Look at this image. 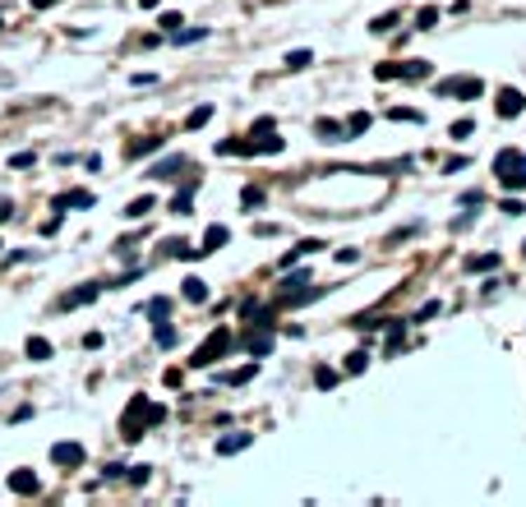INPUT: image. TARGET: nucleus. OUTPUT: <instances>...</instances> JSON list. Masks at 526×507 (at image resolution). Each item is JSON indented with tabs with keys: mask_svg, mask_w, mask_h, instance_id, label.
<instances>
[{
	"mask_svg": "<svg viewBox=\"0 0 526 507\" xmlns=\"http://www.w3.org/2000/svg\"><path fill=\"white\" fill-rule=\"evenodd\" d=\"M166 419V406H157V401H143V397H134L130 401V410H125V419H121V433L125 438H139L143 433V424H162Z\"/></svg>",
	"mask_w": 526,
	"mask_h": 507,
	"instance_id": "f257e3e1",
	"label": "nucleus"
},
{
	"mask_svg": "<svg viewBox=\"0 0 526 507\" xmlns=\"http://www.w3.org/2000/svg\"><path fill=\"white\" fill-rule=\"evenodd\" d=\"M494 176L504 189H526V153L517 148H504V153L494 157Z\"/></svg>",
	"mask_w": 526,
	"mask_h": 507,
	"instance_id": "f03ea898",
	"label": "nucleus"
},
{
	"mask_svg": "<svg viewBox=\"0 0 526 507\" xmlns=\"http://www.w3.org/2000/svg\"><path fill=\"white\" fill-rule=\"evenodd\" d=\"M318 296H323V286L309 282V268H305V272H291L282 286H277V305H282V309L286 305H305V300H318Z\"/></svg>",
	"mask_w": 526,
	"mask_h": 507,
	"instance_id": "7ed1b4c3",
	"label": "nucleus"
},
{
	"mask_svg": "<svg viewBox=\"0 0 526 507\" xmlns=\"http://www.w3.org/2000/svg\"><path fill=\"white\" fill-rule=\"evenodd\" d=\"M429 74H434L429 60H388V65H374L379 83H384V78H411V83H416V78H429Z\"/></svg>",
	"mask_w": 526,
	"mask_h": 507,
	"instance_id": "20e7f679",
	"label": "nucleus"
},
{
	"mask_svg": "<svg viewBox=\"0 0 526 507\" xmlns=\"http://www.w3.org/2000/svg\"><path fill=\"white\" fill-rule=\"evenodd\" d=\"M231 342H236V337H231V328H213V332H208V342L194 351V360H189V364H194V369H208L213 360H222V355L231 351Z\"/></svg>",
	"mask_w": 526,
	"mask_h": 507,
	"instance_id": "39448f33",
	"label": "nucleus"
},
{
	"mask_svg": "<svg viewBox=\"0 0 526 507\" xmlns=\"http://www.w3.org/2000/svg\"><path fill=\"white\" fill-rule=\"evenodd\" d=\"M438 92H443V97H480L485 83H480V78H443Z\"/></svg>",
	"mask_w": 526,
	"mask_h": 507,
	"instance_id": "423d86ee",
	"label": "nucleus"
},
{
	"mask_svg": "<svg viewBox=\"0 0 526 507\" xmlns=\"http://www.w3.org/2000/svg\"><path fill=\"white\" fill-rule=\"evenodd\" d=\"M494 111L504 116V120H513V116H522L526 111V97L517 88H499V97H494Z\"/></svg>",
	"mask_w": 526,
	"mask_h": 507,
	"instance_id": "0eeeda50",
	"label": "nucleus"
},
{
	"mask_svg": "<svg viewBox=\"0 0 526 507\" xmlns=\"http://www.w3.org/2000/svg\"><path fill=\"white\" fill-rule=\"evenodd\" d=\"M273 337H277V332H273V323H259V328H254L250 337H245V351H250L254 360H259V355H268V351H273Z\"/></svg>",
	"mask_w": 526,
	"mask_h": 507,
	"instance_id": "6e6552de",
	"label": "nucleus"
},
{
	"mask_svg": "<svg viewBox=\"0 0 526 507\" xmlns=\"http://www.w3.org/2000/svg\"><path fill=\"white\" fill-rule=\"evenodd\" d=\"M51 461L55 466H83V447H79V443H55Z\"/></svg>",
	"mask_w": 526,
	"mask_h": 507,
	"instance_id": "1a4fd4ad",
	"label": "nucleus"
},
{
	"mask_svg": "<svg viewBox=\"0 0 526 507\" xmlns=\"http://www.w3.org/2000/svg\"><path fill=\"white\" fill-rule=\"evenodd\" d=\"M97 296H102V286H97V282H88V286L69 291V296L60 300V305H65V309H83V305H93V300H97Z\"/></svg>",
	"mask_w": 526,
	"mask_h": 507,
	"instance_id": "9d476101",
	"label": "nucleus"
},
{
	"mask_svg": "<svg viewBox=\"0 0 526 507\" xmlns=\"http://www.w3.org/2000/svg\"><path fill=\"white\" fill-rule=\"evenodd\" d=\"M185 157H180V153H175V157H162V162H157L153 166V171H148V176H153V180H175V171H185Z\"/></svg>",
	"mask_w": 526,
	"mask_h": 507,
	"instance_id": "9b49d317",
	"label": "nucleus"
},
{
	"mask_svg": "<svg viewBox=\"0 0 526 507\" xmlns=\"http://www.w3.org/2000/svg\"><path fill=\"white\" fill-rule=\"evenodd\" d=\"M254 443V433H227V438H217V457H236V452H245Z\"/></svg>",
	"mask_w": 526,
	"mask_h": 507,
	"instance_id": "f8f14e48",
	"label": "nucleus"
},
{
	"mask_svg": "<svg viewBox=\"0 0 526 507\" xmlns=\"http://www.w3.org/2000/svg\"><path fill=\"white\" fill-rule=\"evenodd\" d=\"M314 249H323V240H300L296 249H286V254H282V263H277V268H291V263H300V258H309Z\"/></svg>",
	"mask_w": 526,
	"mask_h": 507,
	"instance_id": "ddd939ff",
	"label": "nucleus"
},
{
	"mask_svg": "<svg viewBox=\"0 0 526 507\" xmlns=\"http://www.w3.org/2000/svg\"><path fill=\"white\" fill-rule=\"evenodd\" d=\"M10 489H14V494H37V489H42V480H37L33 471H14V475H10Z\"/></svg>",
	"mask_w": 526,
	"mask_h": 507,
	"instance_id": "4468645a",
	"label": "nucleus"
},
{
	"mask_svg": "<svg viewBox=\"0 0 526 507\" xmlns=\"http://www.w3.org/2000/svg\"><path fill=\"white\" fill-rule=\"evenodd\" d=\"M231 240V231L227 226H208V235H203V244H198V254H217L222 244Z\"/></svg>",
	"mask_w": 526,
	"mask_h": 507,
	"instance_id": "2eb2a0df",
	"label": "nucleus"
},
{
	"mask_svg": "<svg viewBox=\"0 0 526 507\" xmlns=\"http://www.w3.org/2000/svg\"><path fill=\"white\" fill-rule=\"evenodd\" d=\"M180 286H185V300H189V305H203V300H208V282H203V277H185Z\"/></svg>",
	"mask_w": 526,
	"mask_h": 507,
	"instance_id": "dca6fc26",
	"label": "nucleus"
},
{
	"mask_svg": "<svg viewBox=\"0 0 526 507\" xmlns=\"http://www.w3.org/2000/svg\"><path fill=\"white\" fill-rule=\"evenodd\" d=\"M93 194H88V189H74V194H60V199H55V208H93Z\"/></svg>",
	"mask_w": 526,
	"mask_h": 507,
	"instance_id": "f3484780",
	"label": "nucleus"
},
{
	"mask_svg": "<svg viewBox=\"0 0 526 507\" xmlns=\"http://www.w3.org/2000/svg\"><path fill=\"white\" fill-rule=\"evenodd\" d=\"M314 130L323 134V144H342V139H346V125H337V120H318Z\"/></svg>",
	"mask_w": 526,
	"mask_h": 507,
	"instance_id": "a211bd4d",
	"label": "nucleus"
},
{
	"mask_svg": "<svg viewBox=\"0 0 526 507\" xmlns=\"http://www.w3.org/2000/svg\"><path fill=\"white\" fill-rule=\"evenodd\" d=\"M485 268H499V254H476V258H466V272H485Z\"/></svg>",
	"mask_w": 526,
	"mask_h": 507,
	"instance_id": "6ab92c4d",
	"label": "nucleus"
},
{
	"mask_svg": "<svg viewBox=\"0 0 526 507\" xmlns=\"http://www.w3.org/2000/svg\"><path fill=\"white\" fill-rule=\"evenodd\" d=\"M365 364H370V355H365V351H351L346 360H342V369H346V374H365Z\"/></svg>",
	"mask_w": 526,
	"mask_h": 507,
	"instance_id": "aec40b11",
	"label": "nucleus"
},
{
	"mask_svg": "<svg viewBox=\"0 0 526 507\" xmlns=\"http://www.w3.org/2000/svg\"><path fill=\"white\" fill-rule=\"evenodd\" d=\"M314 383L323 387V392H328V387H337V369H328V364H318V369H314Z\"/></svg>",
	"mask_w": 526,
	"mask_h": 507,
	"instance_id": "412c9836",
	"label": "nucleus"
},
{
	"mask_svg": "<svg viewBox=\"0 0 526 507\" xmlns=\"http://www.w3.org/2000/svg\"><path fill=\"white\" fill-rule=\"evenodd\" d=\"M166 314H171V300H162V296H157V300H148V319H153V323H162Z\"/></svg>",
	"mask_w": 526,
	"mask_h": 507,
	"instance_id": "4be33fe9",
	"label": "nucleus"
},
{
	"mask_svg": "<svg viewBox=\"0 0 526 507\" xmlns=\"http://www.w3.org/2000/svg\"><path fill=\"white\" fill-rule=\"evenodd\" d=\"M314 65V51H291L286 55V69H309Z\"/></svg>",
	"mask_w": 526,
	"mask_h": 507,
	"instance_id": "5701e85b",
	"label": "nucleus"
},
{
	"mask_svg": "<svg viewBox=\"0 0 526 507\" xmlns=\"http://www.w3.org/2000/svg\"><path fill=\"white\" fill-rule=\"evenodd\" d=\"M157 148H162V139H139V144H130L125 153H130V157H143V153H157Z\"/></svg>",
	"mask_w": 526,
	"mask_h": 507,
	"instance_id": "b1692460",
	"label": "nucleus"
},
{
	"mask_svg": "<svg viewBox=\"0 0 526 507\" xmlns=\"http://www.w3.org/2000/svg\"><path fill=\"white\" fill-rule=\"evenodd\" d=\"M143 212H153V199H148V194H143V199H134L130 208H125V217H130V221H139Z\"/></svg>",
	"mask_w": 526,
	"mask_h": 507,
	"instance_id": "393cba45",
	"label": "nucleus"
},
{
	"mask_svg": "<svg viewBox=\"0 0 526 507\" xmlns=\"http://www.w3.org/2000/svg\"><path fill=\"white\" fill-rule=\"evenodd\" d=\"M28 355H33V360H46V355H51V342H46V337H28Z\"/></svg>",
	"mask_w": 526,
	"mask_h": 507,
	"instance_id": "a878e982",
	"label": "nucleus"
},
{
	"mask_svg": "<svg viewBox=\"0 0 526 507\" xmlns=\"http://www.w3.org/2000/svg\"><path fill=\"white\" fill-rule=\"evenodd\" d=\"M365 130H370V116H365V111H356V116L346 120V134L356 139V134H365Z\"/></svg>",
	"mask_w": 526,
	"mask_h": 507,
	"instance_id": "bb28decb",
	"label": "nucleus"
},
{
	"mask_svg": "<svg viewBox=\"0 0 526 507\" xmlns=\"http://www.w3.org/2000/svg\"><path fill=\"white\" fill-rule=\"evenodd\" d=\"M189 199H194V185H185V189L171 199V212H189Z\"/></svg>",
	"mask_w": 526,
	"mask_h": 507,
	"instance_id": "cd10ccee",
	"label": "nucleus"
},
{
	"mask_svg": "<svg viewBox=\"0 0 526 507\" xmlns=\"http://www.w3.org/2000/svg\"><path fill=\"white\" fill-rule=\"evenodd\" d=\"M157 346H162V351H166V346H175V328H171V323H157Z\"/></svg>",
	"mask_w": 526,
	"mask_h": 507,
	"instance_id": "c85d7f7f",
	"label": "nucleus"
},
{
	"mask_svg": "<svg viewBox=\"0 0 526 507\" xmlns=\"http://www.w3.org/2000/svg\"><path fill=\"white\" fill-rule=\"evenodd\" d=\"M208 120H213V106H198V111H189L185 125H189V130H198V125H208Z\"/></svg>",
	"mask_w": 526,
	"mask_h": 507,
	"instance_id": "c756f323",
	"label": "nucleus"
},
{
	"mask_svg": "<svg viewBox=\"0 0 526 507\" xmlns=\"http://www.w3.org/2000/svg\"><path fill=\"white\" fill-rule=\"evenodd\" d=\"M10 166H14V171H28V166H37V153H14Z\"/></svg>",
	"mask_w": 526,
	"mask_h": 507,
	"instance_id": "7c9ffc66",
	"label": "nucleus"
},
{
	"mask_svg": "<svg viewBox=\"0 0 526 507\" xmlns=\"http://www.w3.org/2000/svg\"><path fill=\"white\" fill-rule=\"evenodd\" d=\"M254 374H259V364H245V369H236V374H227V383H250Z\"/></svg>",
	"mask_w": 526,
	"mask_h": 507,
	"instance_id": "2f4dec72",
	"label": "nucleus"
},
{
	"mask_svg": "<svg viewBox=\"0 0 526 507\" xmlns=\"http://www.w3.org/2000/svg\"><path fill=\"white\" fill-rule=\"evenodd\" d=\"M208 37V28H185V33H175V42L185 46V42H203Z\"/></svg>",
	"mask_w": 526,
	"mask_h": 507,
	"instance_id": "473e14b6",
	"label": "nucleus"
},
{
	"mask_svg": "<svg viewBox=\"0 0 526 507\" xmlns=\"http://www.w3.org/2000/svg\"><path fill=\"white\" fill-rule=\"evenodd\" d=\"M388 116H393V120H425V116H420V111H411V106H393Z\"/></svg>",
	"mask_w": 526,
	"mask_h": 507,
	"instance_id": "72a5a7b5",
	"label": "nucleus"
},
{
	"mask_svg": "<svg viewBox=\"0 0 526 507\" xmlns=\"http://www.w3.org/2000/svg\"><path fill=\"white\" fill-rule=\"evenodd\" d=\"M434 23H438V10H420L416 14V28H434Z\"/></svg>",
	"mask_w": 526,
	"mask_h": 507,
	"instance_id": "f704fd0d",
	"label": "nucleus"
},
{
	"mask_svg": "<svg viewBox=\"0 0 526 507\" xmlns=\"http://www.w3.org/2000/svg\"><path fill=\"white\" fill-rule=\"evenodd\" d=\"M393 23H397V14H379V19H374L370 28H374V33H388V28H393Z\"/></svg>",
	"mask_w": 526,
	"mask_h": 507,
	"instance_id": "c9c22d12",
	"label": "nucleus"
},
{
	"mask_svg": "<svg viewBox=\"0 0 526 507\" xmlns=\"http://www.w3.org/2000/svg\"><path fill=\"white\" fill-rule=\"evenodd\" d=\"M241 203H245V208H259V203H263V189H245Z\"/></svg>",
	"mask_w": 526,
	"mask_h": 507,
	"instance_id": "e433bc0d",
	"label": "nucleus"
},
{
	"mask_svg": "<svg viewBox=\"0 0 526 507\" xmlns=\"http://www.w3.org/2000/svg\"><path fill=\"white\" fill-rule=\"evenodd\" d=\"M471 130H476L471 120H452V130H448V134H452V139H466V134H471Z\"/></svg>",
	"mask_w": 526,
	"mask_h": 507,
	"instance_id": "4c0bfd02",
	"label": "nucleus"
},
{
	"mask_svg": "<svg viewBox=\"0 0 526 507\" xmlns=\"http://www.w3.org/2000/svg\"><path fill=\"white\" fill-rule=\"evenodd\" d=\"M148 475H153L148 466H134V471H130V485H148Z\"/></svg>",
	"mask_w": 526,
	"mask_h": 507,
	"instance_id": "58836bf2",
	"label": "nucleus"
},
{
	"mask_svg": "<svg viewBox=\"0 0 526 507\" xmlns=\"http://www.w3.org/2000/svg\"><path fill=\"white\" fill-rule=\"evenodd\" d=\"M162 28L166 33H180V14H162Z\"/></svg>",
	"mask_w": 526,
	"mask_h": 507,
	"instance_id": "ea45409f",
	"label": "nucleus"
},
{
	"mask_svg": "<svg viewBox=\"0 0 526 507\" xmlns=\"http://www.w3.org/2000/svg\"><path fill=\"white\" fill-rule=\"evenodd\" d=\"M10 217H14V203H10V199H0V221H10Z\"/></svg>",
	"mask_w": 526,
	"mask_h": 507,
	"instance_id": "a19ab883",
	"label": "nucleus"
},
{
	"mask_svg": "<svg viewBox=\"0 0 526 507\" xmlns=\"http://www.w3.org/2000/svg\"><path fill=\"white\" fill-rule=\"evenodd\" d=\"M51 5H55V0H33V10H51Z\"/></svg>",
	"mask_w": 526,
	"mask_h": 507,
	"instance_id": "79ce46f5",
	"label": "nucleus"
},
{
	"mask_svg": "<svg viewBox=\"0 0 526 507\" xmlns=\"http://www.w3.org/2000/svg\"><path fill=\"white\" fill-rule=\"evenodd\" d=\"M139 5H143V10H157V5H162V0H139Z\"/></svg>",
	"mask_w": 526,
	"mask_h": 507,
	"instance_id": "37998d69",
	"label": "nucleus"
},
{
	"mask_svg": "<svg viewBox=\"0 0 526 507\" xmlns=\"http://www.w3.org/2000/svg\"><path fill=\"white\" fill-rule=\"evenodd\" d=\"M0 28H5V23H0Z\"/></svg>",
	"mask_w": 526,
	"mask_h": 507,
	"instance_id": "c03bdc74",
	"label": "nucleus"
},
{
	"mask_svg": "<svg viewBox=\"0 0 526 507\" xmlns=\"http://www.w3.org/2000/svg\"><path fill=\"white\" fill-rule=\"evenodd\" d=\"M0 249H5V244H0Z\"/></svg>",
	"mask_w": 526,
	"mask_h": 507,
	"instance_id": "a18cd8bd",
	"label": "nucleus"
}]
</instances>
